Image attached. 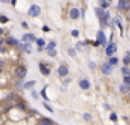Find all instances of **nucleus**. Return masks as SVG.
I'll return each instance as SVG.
<instances>
[{
  "instance_id": "34",
  "label": "nucleus",
  "mask_w": 130,
  "mask_h": 125,
  "mask_svg": "<svg viewBox=\"0 0 130 125\" xmlns=\"http://www.w3.org/2000/svg\"><path fill=\"white\" fill-rule=\"evenodd\" d=\"M2 66H3V60H0V68H2Z\"/></svg>"
},
{
  "instance_id": "24",
  "label": "nucleus",
  "mask_w": 130,
  "mask_h": 125,
  "mask_svg": "<svg viewBox=\"0 0 130 125\" xmlns=\"http://www.w3.org/2000/svg\"><path fill=\"white\" fill-rule=\"evenodd\" d=\"M48 54H49V56H56V51L55 49H49Z\"/></svg>"
},
{
  "instance_id": "27",
  "label": "nucleus",
  "mask_w": 130,
  "mask_h": 125,
  "mask_svg": "<svg viewBox=\"0 0 130 125\" xmlns=\"http://www.w3.org/2000/svg\"><path fill=\"white\" fill-rule=\"evenodd\" d=\"M37 44L39 45V48H41V46L45 45V41H43V40H37Z\"/></svg>"
},
{
  "instance_id": "18",
  "label": "nucleus",
  "mask_w": 130,
  "mask_h": 125,
  "mask_svg": "<svg viewBox=\"0 0 130 125\" xmlns=\"http://www.w3.org/2000/svg\"><path fill=\"white\" fill-rule=\"evenodd\" d=\"M20 45V48L23 49V51H25V52H31V45H21V44H18Z\"/></svg>"
},
{
  "instance_id": "32",
  "label": "nucleus",
  "mask_w": 130,
  "mask_h": 125,
  "mask_svg": "<svg viewBox=\"0 0 130 125\" xmlns=\"http://www.w3.org/2000/svg\"><path fill=\"white\" fill-rule=\"evenodd\" d=\"M32 97H34V98H38V93H37V91H32Z\"/></svg>"
},
{
  "instance_id": "7",
  "label": "nucleus",
  "mask_w": 130,
  "mask_h": 125,
  "mask_svg": "<svg viewBox=\"0 0 130 125\" xmlns=\"http://www.w3.org/2000/svg\"><path fill=\"white\" fill-rule=\"evenodd\" d=\"M67 73H69V68L66 65H62L59 68V76L64 77V76H67Z\"/></svg>"
},
{
  "instance_id": "14",
  "label": "nucleus",
  "mask_w": 130,
  "mask_h": 125,
  "mask_svg": "<svg viewBox=\"0 0 130 125\" xmlns=\"http://www.w3.org/2000/svg\"><path fill=\"white\" fill-rule=\"evenodd\" d=\"M7 44L11 45V46H14V45H18V41L15 40V38H13V37H9L7 38Z\"/></svg>"
},
{
  "instance_id": "26",
  "label": "nucleus",
  "mask_w": 130,
  "mask_h": 125,
  "mask_svg": "<svg viewBox=\"0 0 130 125\" xmlns=\"http://www.w3.org/2000/svg\"><path fill=\"white\" fill-rule=\"evenodd\" d=\"M123 82L126 86H130V77H123Z\"/></svg>"
},
{
  "instance_id": "11",
  "label": "nucleus",
  "mask_w": 130,
  "mask_h": 125,
  "mask_svg": "<svg viewBox=\"0 0 130 125\" xmlns=\"http://www.w3.org/2000/svg\"><path fill=\"white\" fill-rule=\"evenodd\" d=\"M99 21H101V24H102V26H106V24H108V21H109V13H105V14L102 16V18H101Z\"/></svg>"
},
{
  "instance_id": "37",
  "label": "nucleus",
  "mask_w": 130,
  "mask_h": 125,
  "mask_svg": "<svg viewBox=\"0 0 130 125\" xmlns=\"http://www.w3.org/2000/svg\"><path fill=\"white\" fill-rule=\"evenodd\" d=\"M2 2H9V0H2Z\"/></svg>"
},
{
  "instance_id": "30",
  "label": "nucleus",
  "mask_w": 130,
  "mask_h": 125,
  "mask_svg": "<svg viewBox=\"0 0 130 125\" xmlns=\"http://www.w3.org/2000/svg\"><path fill=\"white\" fill-rule=\"evenodd\" d=\"M69 54H70L71 56H74V55H76V52L73 51V48H70V49H69Z\"/></svg>"
},
{
  "instance_id": "15",
  "label": "nucleus",
  "mask_w": 130,
  "mask_h": 125,
  "mask_svg": "<svg viewBox=\"0 0 130 125\" xmlns=\"http://www.w3.org/2000/svg\"><path fill=\"white\" fill-rule=\"evenodd\" d=\"M119 90H120L122 93L127 94V93H129V91H130V86H126V84H124V83H123V84H122L120 87H119Z\"/></svg>"
},
{
  "instance_id": "31",
  "label": "nucleus",
  "mask_w": 130,
  "mask_h": 125,
  "mask_svg": "<svg viewBox=\"0 0 130 125\" xmlns=\"http://www.w3.org/2000/svg\"><path fill=\"white\" fill-rule=\"evenodd\" d=\"M7 21V17H0V23H6Z\"/></svg>"
},
{
  "instance_id": "36",
  "label": "nucleus",
  "mask_w": 130,
  "mask_h": 125,
  "mask_svg": "<svg viewBox=\"0 0 130 125\" xmlns=\"http://www.w3.org/2000/svg\"><path fill=\"white\" fill-rule=\"evenodd\" d=\"M106 2H108V3H110V2H112V0H106Z\"/></svg>"
},
{
  "instance_id": "25",
  "label": "nucleus",
  "mask_w": 130,
  "mask_h": 125,
  "mask_svg": "<svg viewBox=\"0 0 130 125\" xmlns=\"http://www.w3.org/2000/svg\"><path fill=\"white\" fill-rule=\"evenodd\" d=\"M109 63H110V65H116V63H118V59H116V58H110Z\"/></svg>"
},
{
  "instance_id": "10",
  "label": "nucleus",
  "mask_w": 130,
  "mask_h": 125,
  "mask_svg": "<svg viewBox=\"0 0 130 125\" xmlns=\"http://www.w3.org/2000/svg\"><path fill=\"white\" fill-rule=\"evenodd\" d=\"M70 17L73 18V20H77V18L80 17V11L77 9H71L70 10Z\"/></svg>"
},
{
  "instance_id": "20",
  "label": "nucleus",
  "mask_w": 130,
  "mask_h": 125,
  "mask_svg": "<svg viewBox=\"0 0 130 125\" xmlns=\"http://www.w3.org/2000/svg\"><path fill=\"white\" fill-rule=\"evenodd\" d=\"M109 118H110V121H113V122H116V121H118V115H116L115 112H110Z\"/></svg>"
},
{
  "instance_id": "6",
  "label": "nucleus",
  "mask_w": 130,
  "mask_h": 125,
  "mask_svg": "<svg viewBox=\"0 0 130 125\" xmlns=\"http://www.w3.org/2000/svg\"><path fill=\"white\" fill-rule=\"evenodd\" d=\"M38 125H55V122L52 121V119H49V118H46V117H43V118L39 119Z\"/></svg>"
},
{
  "instance_id": "9",
  "label": "nucleus",
  "mask_w": 130,
  "mask_h": 125,
  "mask_svg": "<svg viewBox=\"0 0 130 125\" xmlns=\"http://www.w3.org/2000/svg\"><path fill=\"white\" fill-rule=\"evenodd\" d=\"M39 69H41V72H42V74H45V76H48L49 72H51V70H49V68L45 65V63H39Z\"/></svg>"
},
{
  "instance_id": "12",
  "label": "nucleus",
  "mask_w": 130,
  "mask_h": 125,
  "mask_svg": "<svg viewBox=\"0 0 130 125\" xmlns=\"http://www.w3.org/2000/svg\"><path fill=\"white\" fill-rule=\"evenodd\" d=\"M32 41H35L34 34H25L24 35V42H32Z\"/></svg>"
},
{
  "instance_id": "4",
  "label": "nucleus",
  "mask_w": 130,
  "mask_h": 125,
  "mask_svg": "<svg viewBox=\"0 0 130 125\" xmlns=\"http://www.w3.org/2000/svg\"><path fill=\"white\" fill-rule=\"evenodd\" d=\"M105 52H106V55H108V56H112V55L116 52V44H115V42H110L109 45L106 46Z\"/></svg>"
},
{
  "instance_id": "17",
  "label": "nucleus",
  "mask_w": 130,
  "mask_h": 125,
  "mask_svg": "<svg viewBox=\"0 0 130 125\" xmlns=\"http://www.w3.org/2000/svg\"><path fill=\"white\" fill-rule=\"evenodd\" d=\"M122 70H123V77H130V69L129 68H126V66H124Z\"/></svg>"
},
{
  "instance_id": "22",
  "label": "nucleus",
  "mask_w": 130,
  "mask_h": 125,
  "mask_svg": "<svg viewBox=\"0 0 130 125\" xmlns=\"http://www.w3.org/2000/svg\"><path fill=\"white\" fill-rule=\"evenodd\" d=\"M83 118H84L85 121H91V114H88V112H84V115H83Z\"/></svg>"
},
{
  "instance_id": "1",
  "label": "nucleus",
  "mask_w": 130,
  "mask_h": 125,
  "mask_svg": "<svg viewBox=\"0 0 130 125\" xmlns=\"http://www.w3.org/2000/svg\"><path fill=\"white\" fill-rule=\"evenodd\" d=\"M118 10H120V11H127V10H130V0H119Z\"/></svg>"
},
{
  "instance_id": "23",
  "label": "nucleus",
  "mask_w": 130,
  "mask_h": 125,
  "mask_svg": "<svg viewBox=\"0 0 130 125\" xmlns=\"http://www.w3.org/2000/svg\"><path fill=\"white\" fill-rule=\"evenodd\" d=\"M43 105H45V108H46V110H48V111H51V112H53V108H52L51 105L48 104V103H43Z\"/></svg>"
},
{
  "instance_id": "5",
  "label": "nucleus",
  "mask_w": 130,
  "mask_h": 125,
  "mask_svg": "<svg viewBox=\"0 0 130 125\" xmlns=\"http://www.w3.org/2000/svg\"><path fill=\"white\" fill-rule=\"evenodd\" d=\"M101 70L104 74H110L112 73V65L110 63H102L101 65Z\"/></svg>"
},
{
  "instance_id": "21",
  "label": "nucleus",
  "mask_w": 130,
  "mask_h": 125,
  "mask_svg": "<svg viewBox=\"0 0 130 125\" xmlns=\"http://www.w3.org/2000/svg\"><path fill=\"white\" fill-rule=\"evenodd\" d=\"M123 62H124V65H130V56H129V54L126 55V56H124V59H123Z\"/></svg>"
},
{
  "instance_id": "19",
  "label": "nucleus",
  "mask_w": 130,
  "mask_h": 125,
  "mask_svg": "<svg viewBox=\"0 0 130 125\" xmlns=\"http://www.w3.org/2000/svg\"><path fill=\"white\" fill-rule=\"evenodd\" d=\"M34 86H35V82H34V80H31V82L25 83V84H24V87H25V89H32Z\"/></svg>"
},
{
  "instance_id": "8",
  "label": "nucleus",
  "mask_w": 130,
  "mask_h": 125,
  "mask_svg": "<svg viewBox=\"0 0 130 125\" xmlns=\"http://www.w3.org/2000/svg\"><path fill=\"white\" fill-rule=\"evenodd\" d=\"M80 87H81L83 90H88V89H90V82H88L87 79L80 80Z\"/></svg>"
},
{
  "instance_id": "28",
  "label": "nucleus",
  "mask_w": 130,
  "mask_h": 125,
  "mask_svg": "<svg viewBox=\"0 0 130 125\" xmlns=\"http://www.w3.org/2000/svg\"><path fill=\"white\" fill-rule=\"evenodd\" d=\"M55 45H56L55 42H51V44L48 45V49H53V48H55Z\"/></svg>"
},
{
  "instance_id": "33",
  "label": "nucleus",
  "mask_w": 130,
  "mask_h": 125,
  "mask_svg": "<svg viewBox=\"0 0 130 125\" xmlns=\"http://www.w3.org/2000/svg\"><path fill=\"white\" fill-rule=\"evenodd\" d=\"M104 108H105V110H108V111H110V107L108 104H104Z\"/></svg>"
},
{
  "instance_id": "13",
  "label": "nucleus",
  "mask_w": 130,
  "mask_h": 125,
  "mask_svg": "<svg viewBox=\"0 0 130 125\" xmlns=\"http://www.w3.org/2000/svg\"><path fill=\"white\" fill-rule=\"evenodd\" d=\"M96 37H98V42H99V44H105V34H104L102 31H98Z\"/></svg>"
},
{
  "instance_id": "2",
  "label": "nucleus",
  "mask_w": 130,
  "mask_h": 125,
  "mask_svg": "<svg viewBox=\"0 0 130 125\" xmlns=\"http://www.w3.org/2000/svg\"><path fill=\"white\" fill-rule=\"evenodd\" d=\"M29 16H32V17H38V16L41 14V7L38 6V4H32L31 7H29Z\"/></svg>"
},
{
  "instance_id": "29",
  "label": "nucleus",
  "mask_w": 130,
  "mask_h": 125,
  "mask_svg": "<svg viewBox=\"0 0 130 125\" xmlns=\"http://www.w3.org/2000/svg\"><path fill=\"white\" fill-rule=\"evenodd\" d=\"M71 35H73V37H78V31L73 30V31H71Z\"/></svg>"
},
{
  "instance_id": "16",
  "label": "nucleus",
  "mask_w": 130,
  "mask_h": 125,
  "mask_svg": "<svg viewBox=\"0 0 130 125\" xmlns=\"http://www.w3.org/2000/svg\"><path fill=\"white\" fill-rule=\"evenodd\" d=\"M95 13L98 14V18H99V20H101V18H102V16L105 14V11L101 9V7H96V9H95Z\"/></svg>"
},
{
  "instance_id": "3",
  "label": "nucleus",
  "mask_w": 130,
  "mask_h": 125,
  "mask_svg": "<svg viewBox=\"0 0 130 125\" xmlns=\"http://www.w3.org/2000/svg\"><path fill=\"white\" fill-rule=\"evenodd\" d=\"M15 74H17L18 79H23V77H25V74H27V68H25V66H18V68L15 69Z\"/></svg>"
},
{
  "instance_id": "35",
  "label": "nucleus",
  "mask_w": 130,
  "mask_h": 125,
  "mask_svg": "<svg viewBox=\"0 0 130 125\" xmlns=\"http://www.w3.org/2000/svg\"><path fill=\"white\" fill-rule=\"evenodd\" d=\"M2 42H3V40H2V38H0V45H2Z\"/></svg>"
}]
</instances>
